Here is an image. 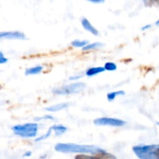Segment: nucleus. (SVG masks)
<instances>
[{"label":"nucleus","mask_w":159,"mask_h":159,"mask_svg":"<svg viewBox=\"0 0 159 159\" xmlns=\"http://www.w3.org/2000/svg\"><path fill=\"white\" fill-rule=\"evenodd\" d=\"M55 150L62 153H80V154H96L105 152V150L93 145H81L72 143H59L55 146Z\"/></svg>","instance_id":"obj_1"},{"label":"nucleus","mask_w":159,"mask_h":159,"mask_svg":"<svg viewBox=\"0 0 159 159\" xmlns=\"http://www.w3.org/2000/svg\"><path fill=\"white\" fill-rule=\"evenodd\" d=\"M133 151L140 159H159V144L138 145Z\"/></svg>","instance_id":"obj_2"},{"label":"nucleus","mask_w":159,"mask_h":159,"mask_svg":"<svg viewBox=\"0 0 159 159\" xmlns=\"http://www.w3.org/2000/svg\"><path fill=\"white\" fill-rule=\"evenodd\" d=\"M14 133L24 138L35 137L38 132L37 123H25V124L16 125L12 128Z\"/></svg>","instance_id":"obj_3"},{"label":"nucleus","mask_w":159,"mask_h":159,"mask_svg":"<svg viewBox=\"0 0 159 159\" xmlns=\"http://www.w3.org/2000/svg\"><path fill=\"white\" fill-rule=\"evenodd\" d=\"M85 88V84L82 82H77L74 84L64 85L61 87L53 89V93L57 95H68L71 94H77L82 92Z\"/></svg>","instance_id":"obj_4"},{"label":"nucleus","mask_w":159,"mask_h":159,"mask_svg":"<svg viewBox=\"0 0 159 159\" xmlns=\"http://www.w3.org/2000/svg\"><path fill=\"white\" fill-rule=\"evenodd\" d=\"M94 123L96 126H113V127H120L126 124V122L122 119L116 118H110V117H102L94 120Z\"/></svg>","instance_id":"obj_5"},{"label":"nucleus","mask_w":159,"mask_h":159,"mask_svg":"<svg viewBox=\"0 0 159 159\" xmlns=\"http://www.w3.org/2000/svg\"><path fill=\"white\" fill-rule=\"evenodd\" d=\"M1 39H10V40H24L26 35L20 31H3L0 33Z\"/></svg>","instance_id":"obj_6"},{"label":"nucleus","mask_w":159,"mask_h":159,"mask_svg":"<svg viewBox=\"0 0 159 159\" xmlns=\"http://www.w3.org/2000/svg\"><path fill=\"white\" fill-rule=\"evenodd\" d=\"M82 25L85 31H89V32H90L91 34H93V35H96V36L99 35V31H98V30L96 29V28L91 23H90L89 20H87L86 18L82 19Z\"/></svg>","instance_id":"obj_7"},{"label":"nucleus","mask_w":159,"mask_h":159,"mask_svg":"<svg viewBox=\"0 0 159 159\" xmlns=\"http://www.w3.org/2000/svg\"><path fill=\"white\" fill-rule=\"evenodd\" d=\"M68 106H69V104H68V103H61V104H54V105H51L50 106V107L46 108V110L51 112H59V111L67 108Z\"/></svg>","instance_id":"obj_8"},{"label":"nucleus","mask_w":159,"mask_h":159,"mask_svg":"<svg viewBox=\"0 0 159 159\" xmlns=\"http://www.w3.org/2000/svg\"><path fill=\"white\" fill-rule=\"evenodd\" d=\"M105 68L102 66H97V67H91V68L89 69L86 71L85 74L88 76H96V75L99 74V73H102V72L105 71Z\"/></svg>","instance_id":"obj_9"},{"label":"nucleus","mask_w":159,"mask_h":159,"mask_svg":"<svg viewBox=\"0 0 159 159\" xmlns=\"http://www.w3.org/2000/svg\"><path fill=\"white\" fill-rule=\"evenodd\" d=\"M43 69V66H41V65H36V66L30 67V68L26 69V71H25V74L27 75V76L39 74V73H41Z\"/></svg>","instance_id":"obj_10"},{"label":"nucleus","mask_w":159,"mask_h":159,"mask_svg":"<svg viewBox=\"0 0 159 159\" xmlns=\"http://www.w3.org/2000/svg\"><path fill=\"white\" fill-rule=\"evenodd\" d=\"M53 128V130L55 132V134L56 136H61L62 135V134L65 133V132L67 131V127H65V126H63V125H54V126H52Z\"/></svg>","instance_id":"obj_11"},{"label":"nucleus","mask_w":159,"mask_h":159,"mask_svg":"<svg viewBox=\"0 0 159 159\" xmlns=\"http://www.w3.org/2000/svg\"><path fill=\"white\" fill-rule=\"evenodd\" d=\"M103 44H102L101 42H93V43L88 44L87 45H85L84 48H82L83 51H89V50L93 49H96V48H101V47L103 46Z\"/></svg>","instance_id":"obj_12"},{"label":"nucleus","mask_w":159,"mask_h":159,"mask_svg":"<svg viewBox=\"0 0 159 159\" xmlns=\"http://www.w3.org/2000/svg\"><path fill=\"white\" fill-rule=\"evenodd\" d=\"M94 157L95 159H116V157L113 154H110V153H107L106 151L105 152L96 154Z\"/></svg>","instance_id":"obj_13"},{"label":"nucleus","mask_w":159,"mask_h":159,"mask_svg":"<svg viewBox=\"0 0 159 159\" xmlns=\"http://www.w3.org/2000/svg\"><path fill=\"white\" fill-rule=\"evenodd\" d=\"M125 94V92L124 90H118V91L110 92L107 94V99L109 101H113L117 96H121V95Z\"/></svg>","instance_id":"obj_14"},{"label":"nucleus","mask_w":159,"mask_h":159,"mask_svg":"<svg viewBox=\"0 0 159 159\" xmlns=\"http://www.w3.org/2000/svg\"><path fill=\"white\" fill-rule=\"evenodd\" d=\"M88 41H81V40H75L71 41V45L75 48H84L85 45H88Z\"/></svg>","instance_id":"obj_15"},{"label":"nucleus","mask_w":159,"mask_h":159,"mask_svg":"<svg viewBox=\"0 0 159 159\" xmlns=\"http://www.w3.org/2000/svg\"><path fill=\"white\" fill-rule=\"evenodd\" d=\"M104 68H105V70H107V71H114V70H116V69H117V66H116V65L114 62H108L105 63Z\"/></svg>","instance_id":"obj_16"},{"label":"nucleus","mask_w":159,"mask_h":159,"mask_svg":"<svg viewBox=\"0 0 159 159\" xmlns=\"http://www.w3.org/2000/svg\"><path fill=\"white\" fill-rule=\"evenodd\" d=\"M52 131H53V128H52V126H51V128H49V129H48V132H46V134H44V135H43V136H41V137H38V138H37L35 140V141L37 142V141H40V140H45V139H47L48 137H49L50 136H51V132H52Z\"/></svg>","instance_id":"obj_17"},{"label":"nucleus","mask_w":159,"mask_h":159,"mask_svg":"<svg viewBox=\"0 0 159 159\" xmlns=\"http://www.w3.org/2000/svg\"><path fill=\"white\" fill-rule=\"evenodd\" d=\"M147 6H159V0H143Z\"/></svg>","instance_id":"obj_18"},{"label":"nucleus","mask_w":159,"mask_h":159,"mask_svg":"<svg viewBox=\"0 0 159 159\" xmlns=\"http://www.w3.org/2000/svg\"><path fill=\"white\" fill-rule=\"evenodd\" d=\"M75 159H95L94 156L85 155V154H79L75 156Z\"/></svg>","instance_id":"obj_19"},{"label":"nucleus","mask_w":159,"mask_h":159,"mask_svg":"<svg viewBox=\"0 0 159 159\" xmlns=\"http://www.w3.org/2000/svg\"><path fill=\"white\" fill-rule=\"evenodd\" d=\"M7 61H8V59L5 57L2 51H0V64L6 63V62H7Z\"/></svg>","instance_id":"obj_20"},{"label":"nucleus","mask_w":159,"mask_h":159,"mask_svg":"<svg viewBox=\"0 0 159 159\" xmlns=\"http://www.w3.org/2000/svg\"><path fill=\"white\" fill-rule=\"evenodd\" d=\"M44 119H51V120H54V118H53L52 116H51V115H45V116L40 117V118H35L36 121H40V120H44Z\"/></svg>","instance_id":"obj_21"},{"label":"nucleus","mask_w":159,"mask_h":159,"mask_svg":"<svg viewBox=\"0 0 159 159\" xmlns=\"http://www.w3.org/2000/svg\"><path fill=\"white\" fill-rule=\"evenodd\" d=\"M88 1L93 3H103L105 2V0H88Z\"/></svg>","instance_id":"obj_22"},{"label":"nucleus","mask_w":159,"mask_h":159,"mask_svg":"<svg viewBox=\"0 0 159 159\" xmlns=\"http://www.w3.org/2000/svg\"><path fill=\"white\" fill-rule=\"evenodd\" d=\"M151 25H145V26H143L142 28H141V30H142V31H146V30H148V29H149V28L151 27Z\"/></svg>","instance_id":"obj_23"},{"label":"nucleus","mask_w":159,"mask_h":159,"mask_svg":"<svg viewBox=\"0 0 159 159\" xmlns=\"http://www.w3.org/2000/svg\"><path fill=\"white\" fill-rule=\"evenodd\" d=\"M31 154V152L30 151H29V152L26 153V154H24V156H30Z\"/></svg>","instance_id":"obj_24"},{"label":"nucleus","mask_w":159,"mask_h":159,"mask_svg":"<svg viewBox=\"0 0 159 159\" xmlns=\"http://www.w3.org/2000/svg\"><path fill=\"white\" fill-rule=\"evenodd\" d=\"M156 25H158V26H159V20L156 22Z\"/></svg>","instance_id":"obj_25"},{"label":"nucleus","mask_w":159,"mask_h":159,"mask_svg":"<svg viewBox=\"0 0 159 159\" xmlns=\"http://www.w3.org/2000/svg\"><path fill=\"white\" fill-rule=\"evenodd\" d=\"M157 124H158V126H159V122H158V123H157Z\"/></svg>","instance_id":"obj_26"}]
</instances>
